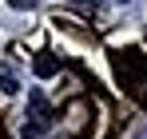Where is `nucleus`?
Returning <instances> with one entry per match:
<instances>
[{
    "mask_svg": "<svg viewBox=\"0 0 147 139\" xmlns=\"http://www.w3.org/2000/svg\"><path fill=\"white\" fill-rule=\"evenodd\" d=\"M115 72L131 92H143L147 88V60L139 52H115Z\"/></svg>",
    "mask_w": 147,
    "mask_h": 139,
    "instance_id": "obj_1",
    "label": "nucleus"
},
{
    "mask_svg": "<svg viewBox=\"0 0 147 139\" xmlns=\"http://www.w3.org/2000/svg\"><path fill=\"white\" fill-rule=\"evenodd\" d=\"M32 68H36V76H40V80H48V76H56V72H60V60H56V56H36V64H32Z\"/></svg>",
    "mask_w": 147,
    "mask_h": 139,
    "instance_id": "obj_2",
    "label": "nucleus"
},
{
    "mask_svg": "<svg viewBox=\"0 0 147 139\" xmlns=\"http://www.w3.org/2000/svg\"><path fill=\"white\" fill-rule=\"evenodd\" d=\"M12 8H36V0H8Z\"/></svg>",
    "mask_w": 147,
    "mask_h": 139,
    "instance_id": "obj_3",
    "label": "nucleus"
}]
</instances>
